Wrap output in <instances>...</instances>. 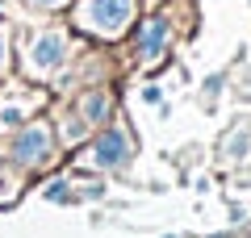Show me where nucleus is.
<instances>
[{
	"mask_svg": "<svg viewBox=\"0 0 251 238\" xmlns=\"http://www.w3.org/2000/svg\"><path fill=\"white\" fill-rule=\"evenodd\" d=\"M126 17H130V0H92V4H84V21H92L105 34L122 29Z\"/></svg>",
	"mask_w": 251,
	"mask_h": 238,
	"instance_id": "obj_1",
	"label": "nucleus"
},
{
	"mask_svg": "<svg viewBox=\"0 0 251 238\" xmlns=\"http://www.w3.org/2000/svg\"><path fill=\"white\" fill-rule=\"evenodd\" d=\"M59 54H63V42L54 34H46L42 42L34 46V67H50V63H59Z\"/></svg>",
	"mask_w": 251,
	"mask_h": 238,
	"instance_id": "obj_2",
	"label": "nucleus"
},
{
	"mask_svg": "<svg viewBox=\"0 0 251 238\" xmlns=\"http://www.w3.org/2000/svg\"><path fill=\"white\" fill-rule=\"evenodd\" d=\"M17 150H21V159H29V163H34V159H42V150H46V138H42V134H25Z\"/></svg>",
	"mask_w": 251,
	"mask_h": 238,
	"instance_id": "obj_3",
	"label": "nucleus"
},
{
	"mask_svg": "<svg viewBox=\"0 0 251 238\" xmlns=\"http://www.w3.org/2000/svg\"><path fill=\"white\" fill-rule=\"evenodd\" d=\"M122 155H126V142L117 138V134H109V138L100 142V163H117Z\"/></svg>",
	"mask_w": 251,
	"mask_h": 238,
	"instance_id": "obj_4",
	"label": "nucleus"
},
{
	"mask_svg": "<svg viewBox=\"0 0 251 238\" xmlns=\"http://www.w3.org/2000/svg\"><path fill=\"white\" fill-rule=\"evenodd\" d=\"M38 4H54V0H38Z\"/></svg>",
	"mask_w": 251,
	"mask_h": 238,
	"instance_id": "obj_5",
	"label": "nucleus"
},
{
	"mask_svg": "<svg viewBox=\"0 0 251 238\" xmlns=\"http://www.w3.org/2000/svg\"><path fill=\"white\" fill-rule=\"evenodd\" d=\"M0 50H4V42H0ZM0 63H4V59H0Z\"/></svg>",
	"mask_w": 251,
	"mask_h": 238,
	"instance_id": "obj_6",
	"label": "nucleus"
}]
</instances>
